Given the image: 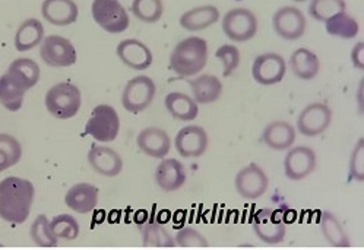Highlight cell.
Wrapping results in <instances>:
<instances>
[{
    "instance_id": "obj_1",
    "label": "cell",
    "mask_w": 364,
    "mask_h": 250,
    "mask_svg": "<svg viewBox=\"0 0 364 250\" xmlns=\"http://www.w3.org/2000/svg\"><path fill=\"white\" fill-rule=\"evenodd\" d=\"M36 196L34 185L22 178L11 176L0 182V218L12 226L28 219Z\"/></svg>"
},
{
    "instance_id": "obj_2",
    "label": "cell",
    "mask_w": 364,
    "mask_h": 250,
    "mask_svg": "<svg viewBox=\"0 0 364 250\" xmlns=\"http://www.w3.org/2000/svg\"><path fill=\"white\" fill-rule=\"evenodd\" d=\"M208 62V43L200 37L181 40L170 55V67L181 78L199 73Z\"/></svg>"
},
{
    "instance_id": "obj_3",
    "label": "cell",
    "mask_w": 364,
    "mask_h": 250,
    "mask_svg": "<svg viewBox=\"0 0 364 250\" xmlns=\"http://www.w3.org/2000/svg\"><path fill=\"white\" fill-rule=\"evenodd\" d=\"M44 104L53 117L59 120L72 119L82 106L81 89L70 82H59L47 91Z\"/></svg>"
},
{
    "instance_id": "obj_4",
    "label": "cell",
    "mask_w": 364,
    "mask_h": 250,
    "mask_svg": "<svg viewBox=\"0 0 364 250\" xmlns=\"http://www.w3.org/2000/svg\"><path fill=\"white\" fill-rule=\"evenodd\" d=\"M91 13L98 27L110 34L124 33L131 25L129 13L119 0H94Z\"/></svg>"
},
{
    "instance_id": "obj_5",
    "label": "cell",
    "mask_w": 364,
    "mask_h": 250,
    "mask_svg": "<svg viewBox=\"0 0 364 250\" xmlns=\"http://www.w3.org/2000/svg\"><path fill=\"white\" fill-rule=\"evenodd\" d=\"M120 132V119L114 107L109 104L97 106L85 124V134L98 142H112Z\"/></svg>"
},
{
    "instance_id": "obj_6",
    "label": "cell",
    "mask_w": 364,
    "mask_h": 250,
    "mask_svg": "<svg viewBox=\"0 0 364 250\" xmlns=\"http://www.w3.org/2000/svg\"><path fill=\"white\" fill-rule=\"evenodd\" d=\"M155 94H157L155 82L149 77L139 75L126 84L122 94V104L126 112L138 114L152 104Z\"/></svg>"
},
{
    "instance_id": "obj_7",
    "label": "cell",
    "mask_w": 364,
    "mask_h": 250,
    "mask_svg": "<svg viewBox=\"0 0 364 250\" xmlns=\"http://www.w3.org/2000/svg\"><path fill=\"white\" fill-rule=\"evenodd\" d=\"M223 31L234 43L249 41L257 33V18L246 8L230 9L223 18Z\"/></svg>"
},
{
    "instance_id": "obj_8",
    "label": "cell",
    "mask_w": 364,
    "mask_h": 250,
    "mask_svg": "<svg viewBox=\"0 0 364 250\" xmlns=\"http://www.w3.org/2000/svg\"><path fill=\"white\" fill-rule=\"evenodd\" d=\"M40 58L51 67H69L76 63V50L70 40L62 36H47L40 44Z\"/></svg>"
},
{
    "instance_id": "obj_9",
    "label": "cell",
    "mask_w": 364,
    "mask_h": 250,
    "mask_svg": "<svg viewBox=\"0 0 364 250\" xmlns=\"http://www.w3.org/2000/svg\"><path fill=\"white\" fill-rule=\"evenodd\" d=\"M253 232L256 237L267 244H278L287 234V226L282 215L275 210L264 208L253 218Z\"/></svg>"
},
{
    "instance_id": "obj_10",
    "label": "cell",
    "mask_w": 364,
    "mask_h": 250,
    "mask_svg": "<svg viewBox=\"0 0 364 250\" xmlns=\"http://www.w3.org/2000/svg\"><path fill=\"white\" fill-rule=\"evenodd\" d=\"M316 154L309 146L289 148V153L284 158V173L287 179L293 182L309 178L316 170Z\"/></svg>"
},
{
    "instance_id": "obj_11",
    "label": "cell",
    "mask_w": 364,
    "mask_h": 250,
    "mask_svg": "<svg viewBox=\"0 0 364 250\" xmlns=\"http://www.w3.org/2000/svg\"><path fill=\"white\" fill-rule=\"evenodd\" d=\"M332 121V110L323 103H311L306 106L297 117V131L303 136L322 135Z\"/></svg>"
},
{
    "instance_id": "obj_12",
    "label": "cell",
    "mask_w": 364,
    "mask_h": 250,
    "mask_svg": "<svg viewBox=\"0 0 364 250\" xmlns=\"http://www.w3.org/2000/svg\"><path fill=\"white\" fill-rule=\"evenodd\" d=\"M285 73H287V63L284 58L277 53H265L257 56L252 65L253 80L264 87L279 84Z\"/></svg>"
},
{
    "instance_id": "obj_13",
    "label": "cell",
    "mask_w": 364,
    "mask_h": 250,
    "mask_svg": "<svg viewBox=\"0 0 364 250\" xmlns=\"http://www.w3.org/2000/svg\"><path fill=\"white\" fill-rule=\"evenodd\" d=\"M234 186H236V190L242 197L257 199L267 193L269 188V179L267 173L256 163H250L247 167L237 173Z\"/></svg>"
},
{
    "instance_id": "obj_14",
    "label": "cell",
    "mask_w": 364,
    "mask_h": 250,
    "mask_svg": "<svg viewBox=\"0 0 364 250\" xmlns=\"http://www.w3.org/2000/svg\"><path fill=\"white\" fill-rule=\"evenodd\" d=\"M272 25L281 38L296 41L304 36L307 22L300 9L294 6H282L274 13Z\"/></svg>"
},
{
    "instance_id": "obj_15",
    "label": "cell",
    "mask_w": 364,
    "mask_h": 250,
    "mask_svg": "<svg viewBox=\"0 0 364 250\" xmlns=\"http://www.w3.org/2000/svg\"><path fill=\"white\" fill-rule=\"evenodd\" d=\"M176 151L183 158L202 157L208 149V134L202 126L191 124L180 129L174 141Z\"/></svg>"
},
{
    "instance_id": "obj_16",
    "label": "cell",
    "mask_w": 364,
    "mask_h": 250,
    "mask_svg": "<svg viewBox=\"0 0 364 250\" xmlns=\"http://www.w3.org/2000/svg\"><path fill=\"white\" fill-rule=\"evenodd\" d=\"M116 53L123 65L134 70H146L154 62L151 48L136 38H126L120 41Z\"/></svg>"
},
{
    "instance_id": "obj_17",
    "label": "cell",
    "mask_w": 364,
    "mask_h": 250,
    "mask_svg": "<svg viewBox=\"0 0 364 250\" xmlns=\"http://www.w3.org/2000/svg\"><path fill=\"white\" fill-rule=\"evenodd\" d=\"M91 168L104 178H116L123 170V160L119 153L109 146H92L88 153Z\"/></svg>"
},
{
    "instance_id": "obj_18",
    "label": "cell",
    "mask_w": 364,
    "mask_h": 250,
    "mask_svg": "<svg viewBox=\"0 0 364 250\" xmlns=\"http://www.w3.org/2000/svg\"><path fill=\"white\" fill-rule=\"evenodd\" d=\"M186 168L176 158L163 160L155 168V182L164 192H176L186 183Z\"/></svg>"
},
{
    "instance_id": "obj_19",
    "label": "cell",
    "mask_w": 364,
    "mask_h": 250,
    "mask_svg": "<svg viewBox=\"0 0 364 250\" xmlns=\"http://www.w3.org/2000/svg\"><path fill=\"white\" fill-rule=\"evenodd\" d=\"M41 15L55 27H68L76 22L80 9L73 0H44Z\"/></svg>"
},
{
    "instance_id": "obj_20",
    "label": "cell",
    "mask_w": 364,
    "mask_h": 250,
    "mask_svg": "<svg viewBox=\"0 0 364 250\" xmlns=\"http://www.w3.org/2000/svg\"><path fill=\"white\" fill-rule=\"evenodd\" d=\"M136 145L148 157L164 158L171 148V139L168 134L160 128H146L136 136Z\"/></svg>"
},
{
    "instance_id": "obj_21",
    "label": "cell",
    "mask_w": 364,
    "mask_h": 250,
    "mask_svg": "<svg viewBox=\"0 0 364 250\" xmlns=\"http://www.w3.org/2000/svg\"><path fill=\"white\" fill-rule=\"evenodd\" d=\"M65 204L77 214H90L98 204V188L91 183H76L66 192Z\"/></svg>"
},
{
    "instance_id": "obj_22",
    "label": "cell",
    "mask_w": 364,
    "mask_h": 250,
    "mask_svg": "<svg viewBox=\"0 0 364 250\" xmlns=\"http://www.w3.org/2000/svg\"><path fill=\"white\" fill-rule=\"evenodd\" d=\"M262 141L268 148L274 149V151H285V149L291 148L296 141V129L289 121H271L264 129Z\"/></svg>"
},
{
    "instance_id": "obj_23",
    "label": "cell",
    "mask_w": 364,
    "mask_h": 250,
    "mask_svg": "<svg viewBox=\"0 0 364 250\" xmlns=\"http://www.w3.org/2000/svg\"><path fill=\"white\" fill-rule=\"evenodd\" d=\"M218 19H220L218 8L213 5H203L185 12L180 16L178 22H180V27L183 30L189 33H198L213 27L214 23L218 22Z\"/></svg>"
},
{
    "instance_id": "obj_24",
    "label": "cell",
    "mask_w": 364,
    "mask_h": 250,
    "mask_svg": "<svg viewBox=\"0 0 364 250\" xmlns=\"http://www.w3.org/2000/svg\"><path fill=\"white\" fill-rule=\"evenodd\" d=\"M40 73L38 63L27 58L15 59L6 70L8 77L23 91H28L38 84Z\"/></svg>"
},
{
    "instance_id": "obj_25",
    "label": "cell",
    "mask_w": 364,
    "mask_h": 250,
    "mask_svg": "<svg viewBox=\"0 0 364 250\" xmlns=\"http://www.w3.org/2000/svg\"><path fill=\"white\" fill-rule=\"evenodd\" d=\"M289 66L294 77L303 81H311L318 77L321 62L319 58L309 48H297L290 56Z\"/></svg>"
},
{
    "instance_id": "obj_26",
    "label": "cell",
    "mask_w": 364,
    "mask_h": 250,
    "mask_svg": "<svg viewBox=\"0 0 364 250\" xmlns=\"http://www.w3.org/2000/svg\"><path fill=\"white\" fill-rule=\"evenodd\" d=\"M193 99L198 104L215 103L223 94V82L220 78L210 73H203L200 77L189 81Z\"/></svg>"
},
{
    "instance_id": "obj_27",
    "label": "cell",
    "mask_w": 364,
    "mask_h": 250,
    "mask_svg": "<svg viewBox=\"0 0 364 250\" xmlns=\"http://www.w3.org/2000/svg\"><path fill=\"white\" fill-rule=\"evenodd\" d=\"M166 109L180 121H192L199 114V104L185 92H170L166 97Z\"/></svg>"
},
{
    "instance_id": "obj_28",
    "label": "cell",
    "mask_w": 364,
    "mask_h": 250,
    "mask_svg": "<svg viewBox=\"0 0 364 250\" xmlns=\"http://www.w3.org/2000/svg\"><path fill=\"white\" fill-rule=\"evenodd\" d=\"M44 40V27L43 23L36 19L30 18L25 19L15 34V48L18 52H28L34 47L40 45Z\"/></svg>"
},
{
    "instance_id": "obj_29",
    "label": "cell",
    "mask_w": 364,
    "mask_h": 250,
    "mask_svg": "<svg viewBox=\"0 0 364 250\" xmlns=\"http://www.w3.org/2000/svg\"><path fill=\"white\" fill-rule=\"evenodd\" d=\"M319 222H321V230L325 240L332 247H350L351 243L343 227L341 221L338 219L332 212L322 211Z\"/></svg>"
},
{
    "instance_id": "obj_30",
    "label": "cell",
    "mask_w": 364,
    "mask_h": 250,
    "mask_svg": "<svg viewBox=\"0 0 364 250\" xmlns=\"http://www.w3.org/2000/svg\"><path fill=\"white\" fill-rule=\"evenodd\" d=\"M325 30L332 37L351 40L358 36L360 27L355 18H353L347 12H340L325 21Z\"/></svg>"
},
{
    "instance_id": "obj_31",
    "label": "cell",
    "mask_w": 364,
    "mask_h": 250,
    "mask_svg": "<svg viewBox=\"0 0 364 250\" xmlns=\"http://www.w3.org/2000/svg\"><path fill=\"white\" fill-rule=\"evenodd\" d=\"M25 91L21 89L5 73L0 77V104L9 112L21 110L23 104Z\"/></svg>"
},
{
    "instance_id": "obj_32",
    "label": "cell",
    "mask_w": 364,
    "mask_h": 250,
    "mask_svg": "<svg viewBox=\"0 0 364 250\" xmlns=\"http://www.w3.org/2000/svg\"><path fill=\"white\" fill-rule=\"evenodd\" d=\"M22 158V146L16 138L0 134V173L16 165Z\"/></svg>"
},
{
    "instance_id": "obj_33",
    "label": "cell",
    "mask_w": 364,
    "mask_h": 250,
    "mask_svg": "<svg viewBox=\"0 0 364 250\" xmlns=\"http://www.w3.org/2000/svg\"><path fill=\"white\" fill-rule=\"evenodd\" d=\"M142 243L146 247H174L176 241L157 222H148L141 229Z\"/></svg>"
},
{
    "instance_id": "obj_34",
    "label": "cell",
    "mask_w": 364,
    "mask_h": 250,
    "mask_svg": "<svg viewBox=\"0 0 364 250\" xmlns=\"http://www.w3.org/2000/svg\"><path fill=\"white\" fill-rule=\"evenodd\" d=\"M30 234H31V240L38 247H56L59 244V239L56 237L53 230H51L50 221L43 214L38 215L31 224Z\"/></svg>"
},
{
    "instance_id": "obj_35",
    "label": "cell",
    "mask_w": 364,
    "mask_h": 250,
    "mask_svg": "<svg viewBox=\"0 0 364 250\" xmlns=\"http://www.w3.org/2000/svg\"><path fill=\"white\" fill-rule=\"evenodd\" d=\"M132 12L139 21L155 23L163 18L164 4L163 0H134Z\"/></svg>"
},
{
    "instance_id": "obj_36",
    "label": "cell",
    "mask_w": 364,
    "mask_h": 250,
    "mask_svg": "<svg viewBox=\"0 0 364 250\" xmlns=\"http://www.w3.org/2000/svg\"><path fill=\"white\" fill-rule=\"evenodd\" d=\"M346 0H311L309 5V15L321 22H325L331 16L346 12Z\"/></svg>"
},
{
    "instance_id": "obj_37",
    "label": "cell",
    "mask_w": 364,
    "mask_h": 250,
    "mask_svg": "<svg viewBox=\"0 0 364 250\" xmlns=\"http://www.w3.org/2000/svg\"><path fill=\"white\" fill-rule=\"evenodd\" d=\"M50 226L59 240H75L80 236V224L70 214H60L50 221Z\"/></svg>"
},
{
    "instance_id": "obj_38",
    "label": "cell",
    "mask_w": 364,
    "mask_h": 250,
    "mask_svg": "<svg viewBox=\"0 0 364 250\" xmlns=\"http://www.w3.org/2000/svg\"><path fill=\"white\" fill-rule=\"evenodd\" d=\"M215 58L223 63L224 66V78L231 77L240 65V52L236 45L232 44H224L221 47H218V50L215 52Z\"/></svg>"
},
{
    "instance_id": "obj_39",
    "label": "cell",
    "mask_w": 364,
    "mask_h": 250,
    "mask_svg": "<svg viewBox=\"0 0 364 250\" xmlns=\"http://www.w3.org/2000/svg\"><path fill=\"white\" fill-rule=\"evenodd\" d=\"M174 241L180 247H210V241H208L198 230L185 227L177 232Z\"/></svg>"
},
{
    "instance_id": "obj_40",
    "label": "cell",
    "mask_w": 364,
    "mask_h": 250,
    "mask_svg": "<svg viewBox=\"0 0 364 250\" xmlns=\"http://www.w3.org/2000/svg\"><path fill=\"white\" fill-rule=\"evenodd\" d=\"M350 178L364 182V138H360L350 157Z\"/></svg>"
},
{
    "instance_id": "obj_41",
    "label": "cell",
    "mask_w": 364,
    "mask_h": 250,
    "mask_svg": "<svg viewBox=\"0 0 364 250\" xmlns=\"http://www.w3.org/2000/svg\"><path fill=\"white\" fill-rule=\"evenodd\" d=\"M351 63L355 69L364 70V43L360 41L351 50Z\"/></svg>"
},
{
    "instance_id": "obj_42",
    "label": "cell",
    "mask_w": 364,
    "mask_h": 250,
    "mask_svg": "<svg viewBox=\"0 0 364 250\" xmlns=\"http://www.w3.org/2000/svg\"><path fill=\"white\" fill-rule=\"evenodd\" d=\"M363 82H364V81H361L360 88H358V107H360V112H363V97H361L363 88H364V84H363Z\"/></svg>"
},
{
    "instance_id": "obj_43",
    "label": "cell",
    "mask_w": 364,
    "mask_h": 250,
    "mask_svg": "<svg viewBox=\"0 0 364 250\" xmlns=\"http://www.w3.org/2000/svg\"><path fill=\"white\" fill-rule=\"evenodd\" d=\"M294 2H297V4H301V2H306V0H294Z\"/></svg>"
}]
</instances>
